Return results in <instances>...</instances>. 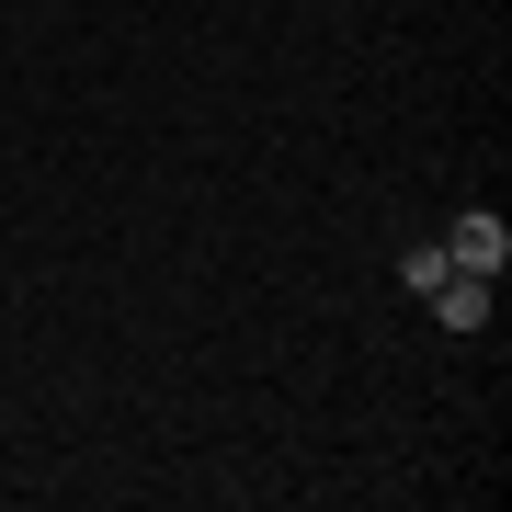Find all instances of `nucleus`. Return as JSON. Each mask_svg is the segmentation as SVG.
I'll return each mask as SVG.
<instances>
[{"label": "nucleus", "mask_w": 512, "mask_h": 512, "mask_svg": "<svg viewBox=\"0 0 512 512\" xmlns=\"http://www.w3.org/2000/svg\"><path fill=\"white\" fill-rule=\"evenodd\" d=\"M444 262H456V274H490V285H501V262H512V228L490 217V205H467V217H456V239H444Z\"/></svg>", "instance_id": "obj_1"}, {"label": "nucleus", "mask_w": 512, "mask_h": 512, "mask_svg": "<svg viewBox=\"0 0 512 512\" xmlns=\"http://www.w3.org/2000/svg\"><path fill=\"white\" fill-rule=\"evenodd\" d=\"M433 319L444 330H478V319H490V274H444L433 285Z\"/></svg>", "instance_id": "obj_2"}, {"label": "nucleus", "mask_w": 512, "mask_h": 512, "mask_svg": "<svg viewBox=\"0 0 512 512\" xmlns=\"http://www.w3.org/2000/svg\"><path fill=\"white\" fill-rule=\"evenodd\" d=\"M444 274H456V262H444V239H421V251H399V285H410V296H433Z\"/></svg>", "instance_id": "obj_3"}]
</instances>
